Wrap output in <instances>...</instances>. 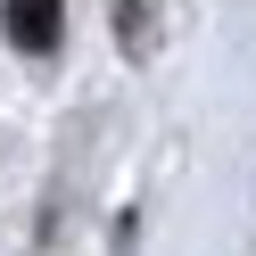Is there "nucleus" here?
Segmentation results:
<instances>
[{
	"mask_svg": "<svg viewBox=\"0 0 256 256\" xmlns=\"http://www.w3.org/2000/svg\"><path fill=\"white\" fill-rule=\"evenodd\" d=\"M0 25L25 58H50L66 42V0H0Z\"/></svg>",
	"mask_w": 256,
	"mask_h": 256,
	"instance_id": "1",
	"label": "nucleus"
},
{
	"mask_svg": "<svg viewBox=\"0 0 256 256\" xmlns=\"http://www.w3.org/2000/svg\"><path fill=\"white\" fill-rule=\"evenodd\" d=\"M116 42L124 58H149L166 42V0H116Z\"/></svg>",
	"mask_w": 256,
	"mask_h": 256,
	"instance_id": "2",
	"label": "nucleus"
}]
</instances>
